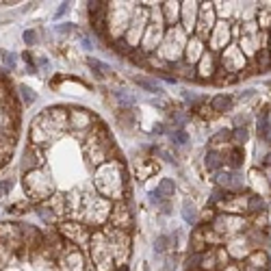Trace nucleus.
Wrapping results in <instances>:
<instances>
[{
    "label": "nucleus",
    "mask_w": 271,
    "mask_h": 271,
    "mask_svg": "<svg viewBox=\"0 0 271 271\" xmlns=\"http://www.w3.org/2000/svg\"><path fill=\"white\" fill-rule=\"evenodd\" d=\"M9 189H11V182H9V180H3V182H0V197H5L7 193H9Z\"/></svg>",
    "instance_id": "28"
},
{
    "label": "nucleus",
    "mask_w": 271,
    "mask_h": 271,
    "mask_svg": "<svg viewBox=\"0 0 271 271\" xmlns=\"http://www.w3.org/2000/svg\"><path fill=\"white\" fill-rule=\"evenodd\" d=\"M165 13H167V20L174 22L176 20V13H178V7H176V3H165Z\"/></svg>",
    "instance_id": "21"
},
{
    "label": "nucleus",
    "mask_w": 271,
    "mask_h": 271,
    "mask_svg": "<svg viewBox=\"0 0 271 271\" xmlns=\"http://www.w3.org/2000/svg\"><path fill=\"white\" fill-rule=\"evenodd\" d=\"M200 50H202V41L200 39H191V43H189V61H195V55H200Z\"/></svg>",
    "instance_id": "18"
},
{
    "label": "nucleus",
    "mask_w": 271,
    "mask_h": 271,
    "mask_svg": "<svg viewBox=\"0 0 271 271\" xmlns=\"http://www.w3.org/2000/svg\"><path fill=\"white\" fill-rule=\"evenodd\" d=\"M87 65L93 70V74H98V76H104V74H109L111 72V68H109L106 63H102V61H98V59H93V57H87Z\"/></svg>",
    "instance_id": "11"
},
{
    "label": "nucleus",
    "mask_w": 271,
    "mask_h": 271,
    "mask_svg": "<svg viewBox=\"0 0 271 271\" xmlns=\"http://www.w3.org/2000/svg\"><path fill=\"white\" fill-rule=\"evenodd\" d=\"M20 96L24 98V102H33V100H35V93H33L31 89H28V87H24V85L20 87Z\"/></svg>",
    "instance_id": "25"
},
{
    "label": "nucleus",
    "mask_w": 271,
    "mask_h": 271,
    "mask_svg": "<svg viewBox=\"0 0 271 271\" xmlns=\"http://www.w3.org/2000/svg\"><path fill=\"white\" fill-rule=\"evenodd\" d=\"M172 141H174L176 145H185V143H187V135L182 133V130H176V133L172 135Z\"/></svg>",
    "instance_id": "23"
},
{
    "label": "nucleus",
    "mask_w": 271,
    "mask_h": 271,
    "mask_svg": "<svg viewBox=\"0 0 271 271\" xmlns=\"http://www.w3.org/2000/svg\"><path fill=\"white\" fill-rule=\"evenodd\" d=\"M113 224H115V226H122V228H128V226H130V215H128L126 206H117V208H115V213H113Z\"/></svg>",
    "instance_id": "8"
},
{
    "label": "nucleus",
    "mask_w": 271,
    "mask_h": 271,
    "mask_svg": "<svg viewBox=\"0 0 271 271\" xmlns=\"http://www.w3.org/2000/svg\"><path fill=\"white\" fill-rule=\"evenodd\" d=\"M262 206H265V204H262L260 197L258 195H252L250 197V204H247V210H250V213H260Z\"/></svg>",
    "instance_id": "19"
},
{
    "label": "nucleus",
    "mask_w": 271,
    "mask_h": 271,
    "mask_svg": "<svg viewBox=\"0 0 271 271\" xmlns=\"http://www.w3.org/2000/svg\"><path fill=\"white\" fill-rule=\"evenodd\" d=\"M135 80H137V85H139V87H143V89H145V91H150V93H160V91H163L156 83H152V80H148V78H135Z\"/></svg>",
    "instance_id": "16"
},
{
    "label": "nucleus",
    "mask_w": 271,
    "mask_h": 271,
    "mask_svg": "<svg viewBox=\"0 0 271 271\" xmlns=\"http://www.w3.org/2000/svg\"><path fill=\"white\" fill-rule=\"evenodd\" d=\"M224 37L228 39V26H226V24H219L217 33H215V37H213V46H215V48L224 46Z\"/></svg>",
    "instance_id": "14"
},
{
    "label": "nucleus",
    "mask_w": 271,
    "mask_h": 271,
    "mask_svg": "<svg viewBox=\"0 0 271 271\" xmlns=\"http://www.w3.org/2000/svg\"><path fill=\"white\" fill-rule=\"evenodd\" d=\"M156 189H158V193H160V195H163V197H165V200H167V197H170V195H174V182H172L170 178L160 180V185H158Z\"/></svg>",
    "instance_id": "17"
},
{
    "label": "nucleus",
    "mask_w": 271,
    "mask_h": 271,
    "mask_svg": "<svg viewBox=\"0 0 271 271\" xmlns=\"http://www.w3.org/2000/svg\"><path fill=\"white\" fill-rule=\"evenodd\" d=\"M24 41L28 43V46L37 43V33H35V31H26V33H24Z\"/></svg>",
    "instance_id": "27"
},
{
    "label": "nucleus",
    "mask_w": 271,
    "mask_h": 271,
    "mask_svg": "<svg viewBox=\"0 0 271 271\" xmlns=\"http://www.w3.org/2000/svg\"><path fill=\"white\" fill-rule=\"evenodd\" d=\"M91 122V115L83 111V109H72V111L68 113V124L74 128H87Z\"/></svg>",
    "instance_id": "4"
},
{
    "label": "nucleus",
    "mask_w": 271,
    "mask_h": 271,
    "mask_svg": "<svg viewBox=\"0 0 271 271\" xmlns=\"http://www.w3.org/2000/svg\"><path fill=\"white\" fill-rule=\"evenodd\" d=\"M217 182L222 185L224 189H241L243 182L239 180V176L234 172H219L217 174Z\"/></svg>",
    "instance_id": "6"
},
{
    "label": "nucleus",
    "mask_w": 271,
    "mask_h": 271,
    "mask_svg": "<svg viewBox=\"0 0 271 271\" xmlns=\"http://www.w3.org/2000/svg\"><path fill=\"white\" fill-rule=\"evenodd\" d=\"M228 163H230L232 170H237V167L243 163V150H241V148H234V150L230 152V156H228Z\"/></svg>",
    "instance_id": "15"
},
{
    "label": "nucleus",
    "mask_w": 271,
    "mask_h": 271,
    "mask_svg": "<svg viewBox=\"0 0 271 271\" xmlns=\"http://www.w3.org/2000/svg\"><path fill=\"white\" fill-rule=\"evenodd\" d=\"M170 243H172V239H170V237H158V239L154 241V250H156V252H165Z\"/></svg>",
    "instance_id": "20"
},
{
    "label": "nucleus",
    "mask_w": 271,
    "mask_h": 271,
    "mask_svg": "<svg viewBox=\"0 0 271 271\" xmlns=\"http://www.w3.org/2000/svg\"><path fill=\"white\" fill-rule=\"evenodd\" d=\"M215 70V59L213 55H202V63H200V74L202 76H210Z\"/></svg>",
    "instance_id": "12"
},
{
    "label": "nucleus",
    "mask_w": 271,
    "mask_h": 271,
    "mask_svg": "<svg viewBox=\"0 0 271 271\" xmlns=\"http://www.w3.org/2000/svg\"><path fill=\"white\" fill-rule=\"evenodd\" d=\"M182 217H185L187 224H193V222H195V219H197V210H195L193 204L185 202V206H182Z\"/></svg>",
    "instance_id": "13"
},
{
    "label": "nucleus",
    "mask_w": 271,
    "mask_h": 271,
    "mask_svg": "<svg viewBox=\"0 0 271 271\" xmlns=\"http://www.w3.org/2000/svg\"><path fill=\"white\" fill-rule=\"evenodd\" d=\"M182 11H185V26H187V31H191V28L195 26V11H197L195 3H185V5H182Z\"/></svg>",
    "instance_id": "7"
},
{
    "label": "nucleus",
    "mask_w": 271,
    "mask_h": 271,
    "mask_svg": "<svg viewBox=\"0 0 271 271\" xmlns=\"http://www.w3.org/2000/svg\"><path fill=\"white\" fill-rule=\"evenodd\" d=\"M265 163H267V165H271V154H267V158H265Z\"/></svg>",
    "instance_id": "29"
},
{
    "label": "nucleus",
    "mask_w": 271,
    "mask_h": 271,
    "mask_svg": "<svg viewBox=\"0 0 271 271\" xmlns=\"http://www.w3.org/2000/svg\"><path fill=\"white\" fill-rule=\"evenodd\" d=\"M245 139H247V130L245 128L234 130V143H241V141H245Z\"/></svg>",
    "instance_id": "26"
},
{
    "label": "nucleus",
    "mask_w": 271,
    "mask_h": 271,
    "mask_svg": "<svg viewBox=\"0 0 271 271\" xmlns=\"http://www.w3.org/2000/svg\"><path fill=\"white\" fill-rule=\"evenodd\" d=\"M204 163H206V170H208V172L222 170V165H224V156L219 154V152H208L206 158H204Z\"/></svg>",
    "instance_id": "9"
},
{
    "label": "nucleus",
    "mask_w": 271,
    "mask_h": 271,
    "mask_svg": "<svg viewBox=\"0 0 271 271\" xmlns=\"http://www.w3.org/2000/svg\"><path fill=\"white\" fill-rule=\"evenodd\" d=\"M213 26V9L208 5L200 7V37H206V33Z\"/></svg>",
    "instance_id": "5"
},
{
    "label": "nucleus",
    "mask_w": 271,
    "mask_h": 271,
    "mask_svg": "<svg viewBox=\"0 0 271 271\" xmlns=\"http://www.w3.org/2000/svg\"><path fill=\"white\" fill-rule=\"evenodd\" d=\"M24 189H26V193L31 197H48V193H50V180L39 170H33V172L26 174Z\"/></svg>",
    "instance_id": "2"
},
{
    "label": "nucleus",
    "mask_w": 271,
    "mask_h": 271,
    "mask_svg": "<svg viewBox=\"0 0 271 271\" xmlns=\"http://www.w3.org/2000/svg\"><path fill=\"white\" fill-rule=\"evenodd\" d=\"M228 139H230V135L226 133V130H222V133H217L213 139H210V143H213V145H222V141H228Z\"/></svg>",
    "instance_id": "24"
},
{
    "label": "nucleus",
    "mask_w": 271,
    "mask_h": 271,
    "mask_svg": "<svg viewBox=\"0 0 271 271\" xmlns=\"http://www.w3.org/2000/svg\"><path fill=\"white\" fill-rule=\"evenodd\" d=\"M232 106V98L230 96H224V93H219V96L213 98V102H210V109H215V111H228V109Z\"/></svg>",
    "instance_id": "10"
},
{
    "label": "nucleus",
    "mask_w": 271,
    "mask_h": 271,
    "mask_svg": "<svg viewBox=\"0 0 271 271\" xmlns=\"http://www.w3.org/2000/svg\"><path fill=\"white\" fill-rule=\"evenodd\" d=\"M250 262H254V267H265V262H267V256L265 254H258L256 252L252 258H250Z\"/></svg>",
    "instance_id": "22"
},
{
    "label": "nucleus",
    "mask_w": 271,
    "mask_h": 271,
    "mask_svg": "<svg viewBox=\"0 0 271 271\" xmlns=\"http://www.w3.org/2000/svg\"><path fill=\"white\" fill-rule=\"evenodd\" d=\"M61 234L63 237H68L70 241H74V243H80V245H87V239H89V232H87L83 226H78V224H63L61 226Z\"/></svg>",
    "instance_id": "3"
},
{
    "label": "nucleus",
    "mask_w": 271,
    "mask_h": 271,
    "mask_svg": "<svg viewBox=\"0 0 271 271\" xmlns=\"http://www.w3.org/2000/svg\"><path fill=\"white\" fill-rule=\"evenodd\" d=\"M269 185H271V176H269Z\"/></svg>",
    "instance_id": "30"
},
{
    "label": "nucleus",
    "mask_w": 271,
    "mask_h": 271,
    "mask_svg": "<svg viewBox=\"0 0 271 271\" xmlns=\"http://www.w3.org/2000/svg\"><path fill=\"white\" fill-rule=\"evenodd\" d=\"M68 124V115L59 109H50V111L41 113L37 117V122H33V130H31V137H33V143H39L43 145L50 137H57L61 130L65 128Z\"/></svg>",
    "instance_id": "1"
}]
</instances>
